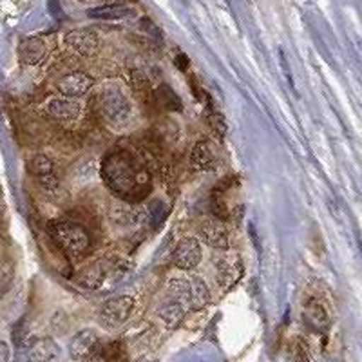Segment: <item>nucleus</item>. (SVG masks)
Returning a JSON list of instances; mask_svg holds the SVG:
<instances>
[{
  "mask_svg": "<svg viewBox=\"0 0 362 362\" xmlns=\"http://www.w3.org/2000/svg\"><path fill=\"white\" fill-rule=\"evenodd\" d=\"M29 173L42 194H45L47 198H57L60 194V180H58L57 169H54L51 158H47L45 154H37L29 163Z\"/></svg>",
  "mask_w": 362,
  "mask_h": 362,
  "instance_id": "nucleus-5",
  "label": "nucleus"
},
{
  "mask_svg": "<svg viewBox=\"0 0 362 362\" xmlns=\"http://www.w3.org/2000/svg\"><path fill=\"white\" fill-rule=\"evenodd\" d=\"M187 66H189V58H187L185 54H180V57H177V67H180L181 71H187Z\"/></svg>",
  "mask_w": 362,
  "mask_h": 362,
  "instance_id": "nucleus-28",
  "label": "nucleus"
},
{
  "mask_svg": "<svg viewBox=\"0 0 362 362\" xmlns=\"http://www.w3.org/2000/svg\"><path fill=\"white\" fill-rule=\"evenodd\" d=\"M198 239L203 241L206 247L214 248V250L225 252L230 247V239L226 232L225 225L218 219H209L198 228Z\"/></svg>",
  "mask_w": 362,
  "mask_h": 362,
  "instance_id": "nucleus-10",
  "label": "nucleus"
},
{
  "mask_svg": "<svg viewBox=\"0 0 362 362\" xmlns=\"http://www.w3.org/2000/svg\"><path fill=\"white\" fill-rule=\"evenodd\" d=\"M167 292H169L170 299L192 312L203 310L210 303L209 284L202 277L192 276L190 272H183L180 276L170 277L167 283Z\"/></svg>",
  "mask_w": 362,
  "mask_h": 362,
  "instance_id": "nucleus-3",
  "label": "nucleus"
},
{
  "mask_svg": "<svg viewBox=\"0 0 362 362\" xmlns=\"http://www.w3.org/2000/svg\"><path fill=\"white\" fill-rule=\"evenodd\" d=\"M6 219V198H4V189L0 185V228H2V223Z\"/></svg>",
  "mask_w": 362,
  "mask_h": 362,
  "instance_id": "nucleus-26",
  "label": "nucleus"
},
{
  "mask_svg": "<svg viewBox=\"0 0 362 362\" xmlns=\"http://www.w3.org/2000/svg\"><path fill=\"white\" fill-rule=\"evenodd\" d=\"M96 102H98V112L103 122L115 129H122L129 125L132 115H134L131 100L118 87H105V89L100 90L98 96H96Z\"/></svg>",
  "mask_w": 362,
  "mask_h": 362,
  "instance_id": "nucleus-4",
  "label": "nucleus"
},
{
  "mask_svg": "<svg viewBox=\"0 0 362 362\" xmlns=\"http://www.w3.org/2000/svg\"><path fill=\"white\" fill-rule=\"evenodd\" d=\"M60 355V346L51 337L31 339L29 344V361L31 362H53Z\"/></svg>",
  "mask_w": 362,
  "mask_h": 362,
  "instance_id": "nucleus-15",
  "label": "nucleus"
},
{
  "mask_svg": "<svg viewBox=\"0 0 362 362\" xmlns=\"http://www.w3.org/2000/svg\"><path fill=\"white\" fill-rule=\"evenodd\" d=\"M95 86V78L90 74L82 73V71H74V73L66 74L64 78L58 80L57 89L58 93L66 98H80V96L87 95Z\"/></svg>",
  "mask_w": 362,
  "mask_h": 362,
  "instance_id": "nucleus-9",
  "label": "nucleus"
},
{
  "mask_svg": "<svg viewBox=\"0 0 362 362\" xmlns=\"http://www.w3.org/2000/svg\"><path fill=\"white\" fill-rule=\"evenodd\" d=\"M131 9L125 8L122 4H111V6H102V8L89 9L87 15L93 18H102V21H118V18L127 17Z\"/></svg>",
  "mask_w": 362,
  "mask_h": 362,
  "instance_id": "nucleus-19",
  "label": "nucleus"
},
{
  "mask_svg": "<svg viewBox=\"0 0 362 362\" xmlns=\"http://www.w3.org/2000/svg\"><path fill=\"white\" fill-rule=\"evenodd\" d=\"M141 216L144 212L131 203L116 202L109 206V218L116 225H134V223L141 221Z\"/></svg>",
  "mask_w": 362,
  "mask_h": 362,
  "instance_id": "nucleus-16",
  "label": "nucleus"
},
{
  "mask_svg": "<svg viewBox=\"0 0 362 362\" xmlns=\"http://www.w3.org/2000/svg\"><path fill=\"white\" fill-rule=\"evenodd\" d=\"M221 151L210 140L198 141L190 153V167L198 173H214L221 167Z\"/></svg>",
  "mask_w": 362,
  "mask_h": 362,
  "instance_id": "nucleus-8",
  "label": "nucleus"
},
{
  "mask_svg": "<svg viewBox=\"0 0 362 362\" xmlns=\"http://www.w3.org/2000/svg\"><path fill=\"white\" fill-rule=\"evenodd\" d=\"M103 277H105V270H103L102 263H96L90 268H87L82 276H80V284L89 290H96L103 283Z\"/></svg>",
  "mask_w": 362,
  "mask_h": 362,
  "instance_id": "nucleus-22",
  "label": "nucleus"
},
{
  "mask_svg": "<svg viewBox=\"0 0 362 362\" xmlns=\"http://www.w3.org/2000/svg\"><path fill=\"white\" fill-rule=\"evenodd\" d=\"M102 176L109 189L125 199L138 196L144 192L145 185H148L147 173L138 167L127 153L122 151L111 153L103 160Z\"/></svg>",
  "mask_w": 362,
  "mask_h": 362,
  "instance_id": "nucleus-1",
  "label": "nucleus"
},
{
  "mask_svg": "<svg viewBox=\"0 0 362 362\" xmlns=\"http://www.w3.org/2000/svg\"><path fill=\"white\" fill-rule=\"evenodd\" d=\"M153 98L158 103V107L163 109V111L180 112L183 109V102H181L180 96L169 86H165V83H161L160 87L153 90Z\"/></svg>",
  "mask_w": 362,
  "mask_h": 362,
  "instance_id": "nucleus-18",
  "label": "nucleus"
},
{
  "mask_svg": "<svg viewBox=\"0 0 362 362\" xmlns=\"http://www.w3.org/2000/svg\"><path fill=\"white\" fill-rule=\"evenodd\" d=\"M303 317H306V321H308L312 326H315L317 329H328L329 326L328 315H326L325 308H322L319 303H315V300L308 303Z\"/></svg>",
  "mask_w": 362,
  "mask_h": 362,
  "instance_id": "nucleus-20",
  "label": "nucleus"
},
{
  "mask_svg": "<svg viewBox=\"0 0 362 362\" xmlns=\"http://www.w3.org/2000/svg\"><path fill=\"white\" fill-rule=\"evenodd\" d=\"M129 86L134 90V95L140 96L141 100H148L153 96L151 83H148L147 76H145L141 71H131V73H129Z\"/></svg>",
  "mask_w": 362,
  "mask_h": 362,
  "instance_id": "nucleus-21",
  "label": "nucleus"
},
{
  "mask_svg": "<svg viewBox=\"0 0 362 362\" xmlns=\"http://www.w3.org/2000/svg\"><path fill=\"white\" fill-rule=\"evenodd\" d=\"M64 40H66L69 49H73L74 53L83 58H90L98 53V37L90 29H73L66 35Z\"/></svg>",
  "mask_w": 362,
  "mask_h": 362,
  "instance_id": "nucleus-11",
  "label": "nucleus"
},
{
  "mask_svg": "<svg viewBox=\"0 0 362 362\" xmlns=\"http://www.w3.org/2000/svg\"><path fill=\"white\" fill-rule=\"evenodd\" d=\"M49 234L54 245L69 259H80L90 248L89 230L73 219H54L49 225Z\"/></svg>",
  "mask_w": 362,
  "mask_h": 362,
  "instance_id": "nucleus-2",
  "label": "nucleus"
},
{
  "mask_svg": "<svg viewBox=\"0 0 362 362\" xmlns=\"http://www.w3.org/2000/svg\"><path fill=\"white\" fill-rule=\"evenodd\" d=\"M203 250H202V241L194 235H187L177 245L174 247L173 252V263L177 270L181 272H192L198 268L202 263Z\"/></svg>",
  "mask_w": 362,
  "mask_h": 362,
  "instance_id": "nucleus-7",
  "label": "nucleus"
},
{
  "mask_svg": "<svg viewBox=\"0 0 362 362\" xmlns=\"http://www.w3.org/2000/svg\"><path fill=\"white\" fill-rule=\"evenodd\" d=\"M210 210H212V214H214V219L218 221H228L230 218V210L226 206L225 198L223 196H214L212 194V199H210Z\"/></svg>",
  "mask_w": 362,
  "mask_h": 362,
  "instance_id": "nucleus-24",
  "label": "nucleus"
},
{
  "mask_svg": "<svg viewBox=\"0 0 362 362\" xmlns=\"http://www.w3.org/2000/svg\"><path fill=\"white\" fill-rule=\"evenodd\" d=\"M132 310H134V297L118 296L105 300L100 308L98 319L105 329H116L129 321Z\"/></svg>",
  "mask_w": 362,
  "mask_h": 362,
  "instance_id": "nucleus-6",
  "label": "nucleus"
},
{
  "mask_svg": "<svg viewBox=\"0 0 362 362\" xmlns=\"http://www.w3.org/2000/svg\"><path fill=\"white\" fill-rule=\"evenodd\" d=\"M296 362H310L308 354H306V350H305V348H303V346H299V348H297Z\"/></svg>",
  "mask_w": 362,
  "mask_h": 362,
  "instance_id": "nucleus-27",
  "label": "nucleus"
},
{
  "mask_svg": "<svg viewBox=\"0 0 362 362\" xmlns=\"http://www.w3.org/2000/svg\"><path fill=\"white\" fill-rule=\"evenodd\" d=\"M98 348V334L93 328H83L69 342V355L74 361H83Z\"/></svg>",
  "mask_w": 362,
  "mask_h": 362,
  "instance_id": "nucleus-12",
  "label": "nucleus"
},
{
  "mask_svg": "<svg viewBox=\"0 0 362 362\" xmlns=\"http://www.w3.org/2000/svg\"><path fill=\"white\" fill-rule=\"evenodd\" d=\"M185 313L187 310L183 308V306L180 305V303H176L174 299H167L161 305V308L158 310V315H160V319L163 321V325L167 326L169 329H174L177 328V326L181 325V321L185 319Z\"/></svg>",
  "mask_w": 362,
  "mask_h": 362,
  "instance_id": "nucleus-17",
  "label": "nucleus"
},
{
  "mask_svg": "<svg viewBox=\"0 0 362 362\" xmlns=\"http://www.w3.org/2000/svg\"><path fill=\"white\" fill-rule=\"evenodd\" d=\"M11 358V350L6 341H0V362H9Z\"/></svg>",
  "mask_w": 362,
  "mask_h": 362,
  "instance_id": "nucleus-25",
  "label": "nucleus"
},
{
  "mask_svg": "<svg viewBox=\"0 0 362 362\" xmlns=\"http://www.w3.org/2000/svg\"><path fill=\"white\" fill-rule=\"evenodd\" d=\"M13 279H15V267L11 261H2L0 263V299L11 288Z\"/></svg>",
  "mask_w": 362,
  "mask_h": 362,
  "instance_id": "nucleus-23",
  "label": "nucleus"
},
{
  "mask_svg": "<svg viewBox=\"0 0 362 362\" xmlns=\"http://www.w3.org/2000/svg\"><path fill=\"white\" fill-rule=\"evenodd\" d=\"M80 112H82V105L73 98L57 96L47 102V115L58 122H74L80 118Z\"/></svg>",
  "mask_w": 362,
  "mask_h": 362,
  "instance_id": "nucleus-13",
  "label": "nucleus"
},
{
  "mask_svg": "<svg viewBox=\"0 0 362 362\" xmlns=\"http://www.w3.org/2000/svg\"><path fill=\"white\" fill-rule=\"evenodd\" d=\"M45 54H47L45 42L38 37L25 38L18 45V57H21V62L25 64V66H38V64L44 62Z\"/></svg>",
  "mask_w": 362,
  "mask_h": 362,
  "instance_id": "nucleus-14",
  "label": "nucleus"
},
{
  "mask_svg": "<svg viewBox=\"0 0 362 362\" xmlns=\"http://www.w3.org/2000/svg\"><path fill=\"white\" fill-rule=\"evenodd\" d=\"M118 2H136V0H118Z\"/></svg>",
  "mask_w": 362,
  "mask_h": 362,
  "instance_id": "nucleus-29",
  "label": "nucleus"
}]
</instances>
